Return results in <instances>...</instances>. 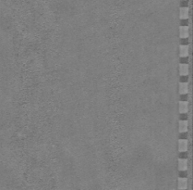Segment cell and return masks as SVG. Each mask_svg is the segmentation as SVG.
I'll return each mask as SVG.
<instances>
[{
	"label": "cell",
	"instance_id": "1",
	"mask_svg": "<svg viewBox=\"0 0 193 190\" xmlns=\"http://www.w3.org/2000/svg\"><path fill=\"white\" fill-rule=\"evenodd\" d=\"M189 149V140L188 139H180L178 140V151L184 152Z\"/></svg>",
	"mask_w": 193,
	"mask_h": 190
},
{
	"label": "cell",
	"instance_id": "2",
	"mask_svg": "<svg viewBox=\"0 0 193 190\" xmlns=\"http://www.w3.org/2000/svg\"><path fill=\"white\" fill-rule=\"evenodd\" d=\"M189 100H186V101L180 100V101H179V104H178L179 112H180V113H188V112H189Z\"/></svg>",
	"mask_w": 193,
	"mask_h": 190
},
{
	"label": "cell",
	"instance_id": "3",
	"mask_svg": "<svg viewBox=\"0 0 193 190\" xmlns=\"http://www.w3.org/2000/svg\"><path fill=\"white\" fill-rule=\"evenodd\" d=\"M177 167L179 171H188V168H189L188 159H181V158H179Z\"/></svg>",
	"mask_w": 193,
	"mask_h": 190
},
{
	"label": "cell",
	"instance_id": "4",
	"mask_svg": "<svg viewBox=\"0 0 193 190\" xmlns=\"http://www.w3.org/2000/svg\"><path fill=\"white\" fill-rule=\"evenodd\" d=\"M189 63H180L179 64V73L180 75H189Z\"/></svg>",
	"mask_w": 193,
	"mask_h": 190
},
{
	"label": "cell",
	"instance_id": "5",
	"mask_svg": "<svg viewBox=\"0 0 193 190\" xmlns=\"http://www.w3.org/2000/svg\"><path fill=\"white\" fill-rule=\"evenodd\" d=\"M189 130V122L188 120H181L178 124V131L179 133L188 132Z\"/></svg>",
	"mask_w": 193,
	"mask_h": 190
},
{
	"label": "cell",
	"instance_id": "6",
	"mask_svg": "<svg viewBox=\"0 0 193 190\" xmlns=\"http://www.w3.org/2000/svg\"><path fill=\"white\" fill-rule=\"evenodd\" d=\"M179 36L180 38H189V26H180L179 28Z\"/></svg>",
	"mask_w": 193,
	"mask_h": 190
},
{
	"label": "cell",
	"instance_id": "7",
	"mask_svg": "<svg viewBox=\"0 0 193 190\" xmlns=\"http://www.w3.org/2000/svg\"><path fill=\"white\" fill-rule=\"evenodd\" d=\"M177 182H178V186H177L178 189H187L188 188L189 182H188V178H187V177H179Z\"/></svg>",
	"mask_w": 193,
	"mask_h": 190
},
{
	"label": "cell",
	"instance_id": "8",
	"mask_svg": "<svg viewBox=\"0 0 193 190\" xmlns=\"http://www.w3.org/2000/svg\"><path fill=\"white\" fill-rule=\"evenodd\" d=\"M189 46H184L181 45L179 47V56L180 58H183V57H189Z\"/></svg>",
	"mask_w": 193,
	"mask_h": 190
},
{
	"label": "cell",
	"instance_id": "9",
	"mask_svg": "<svg viewBox=\"0 0 193 190\" xmlns=\"http://www.w3.org/2000/svg\"><path fill=\"white\" fill-rule=\"evenodd\" d=\"M179 17H180L181 20H183V19H189V7H181V9H180Z\"/></svg>",
	"mask_w": 193,
	"mask_h": 190
},
{
	"label": "cell",
	"instance_id": "10",
	"mask_svg": "<svg viewBox=\"0 0 193 190\" xmlns=\"http://www.w3.org/2000/svg\"><path fill=\"white\" fill-rule=\"evenodd\" d=\"M189 83H181L179 84V94L184 95V94H189Z\"/></svg>",
	"mask_w": 193,
	"mask_h": 190
},
{
	"label": "cell",
	"instance_id": "11",
	"mask_svg": "<svg viewBox=\"0 0 193 190\" xmlns=\"http://www.w3.org/2000/svg\"><path fill=\"white\" fill-rule=\"evenodd\" d=\"M189 78L188 75H182L181 77H180V82L181 83H189Z\"/></svg>",
	"mask_w": 193,
	"mask_h": 190
},
{
	"label": "cell",
	"instance_id": "12",
	"mask_svg": "<svg viewBox=\"0 0 193 190\" xmlns=\"http://www.w3.org/2000/svg\"><path fill=\"white\" fill-rule=\"evenodd\" d=\"M180 44L184 46H189V38H181V41H180Z\"/></svg>",
	"mask_w": 193,
	"mask_h": 190
},
{
	"label": "cell",
	"instance_id": "13",
	"mask_svg": "<svg viewBox=\"0 0 193 190\" xmlns=\"http://www.w3.org/2000/svg\"><path fill=\"white\" fill-rule=\"evenodd\" d=\"M189 137V134L188 132H183V133H180V136H179V138L180 139H188Z\"/></svg>",
	"mask_w": 193,
	"mask_h": 190
},
{
	"label": "cell",
	"instance_id": "14",
	"mask_svg": "<svg viewBox=\"0 0 193 190\" xmlns=\"http://www.w3.org/2000/svg\"><path fill=\"white\" fill-rule=\"evenodd\" d=\"M188 157H189V154L187 153V151L180 152V154H179V158H181V159H188Z\"/></svg>",
	"mask_w": 193,
	"mask_h": 190
},
{
	"label": "cell",
	"instance_id": "15",
	"mask_svg": "<svg viewBox=\"0 0 193 190\" xmlns=\"http://www.w3.org/2000/svg\"><path fill=\"white\" fill-rule=\"evenodd\" d=\"M179 119H180V120H188V119H189L188 113H180Z\"/></svg>",
	"mask_w": 193,
	"mask_h": 190
},
{
	"label": "cell",
	"instance_id": "16",
	"mask_svg": "<svg viewBox=\"0 0 193 190\" xmlns=\"http://www.w3.org/2000/svg\"><path fill=\"white\" fill-rule=\"evenodd\" d=\"M179 177H187V178H188L189 174H188V173H187V171H180Z\"/></svg>",
	"mask_w": 193,
	"mask_h": 190
},
{
	"label": "cell",
	"instance_id": "17",
	"mask_svg": "<svg viewBox=\"0 0 193 190\" xmlns=\"http://www.w3.org/2000/svg\"><path fill=\"white\" fill-rule=\"evenodd\" d=\"M181 25L182 26H189L188 19H183V20H181Z\"/></svg>",
	"mask_w": 193,
	"mask_h": 190
},
{
	"label": "cell",
	"instance_id": "18",
	"mask_svg": "<svg viewBox=\"0 0 193 190\" xmlns=\"http://www.w3.org/2000/svg\"><path fill=\"white\" fill-rule=\"evenodd\" d=\"M180 63H189V57H183L180 59Z\"/></svg>",
	"mask_w": 193,
	"mask_h": 190
},
{
	"label": "cell",
	"instance_id": "19",
	"mask_svg": "<svg viewBox=\"0 0 193 190\" xmlns=\"http://www.w3.org/2000/svg\"><path fill=\"white\" fill-rule=\"evenodd\" d=\"M188 98H189V95H188V94L181 95V97H180V100H182V101H186V100H188Z\"/></svg>",
	"mask_w": 193,
	"mask_h": 190
},
{
	"label": "cell",
	"instance_id": "20",
	"mask_svg": "<svg viewBox=\"0 0 193 190\" xmlns=\"http://www.w3.org/2000/svg\"><path fill=\"white\" fill-rule=\"evenodd\" d=\"M181 7H189L188 0H181Z\"/></svg>",
	"mask_w": 193,
	"mask_h": 190
}]
</instances>
